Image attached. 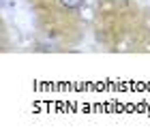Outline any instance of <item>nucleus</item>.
Listing matches in <instances>:
<instances>
[{
	"instance_id": "f257e3e1",
	"label": "nucleus",
	"mask_w": 150,
	"mask_h": 139,
	"mask_svg": "<svg viewBox=\"0 0 150 139\" xmlns=\"http://www.w3.org/2000/svg\"><path fill=\"white\" fill-rule=\"evenodd\" d=\"M81 2H84V0H60V4H62L64 9H69V11H77L81 6Z\"/></svg>"
}]
</instances>
